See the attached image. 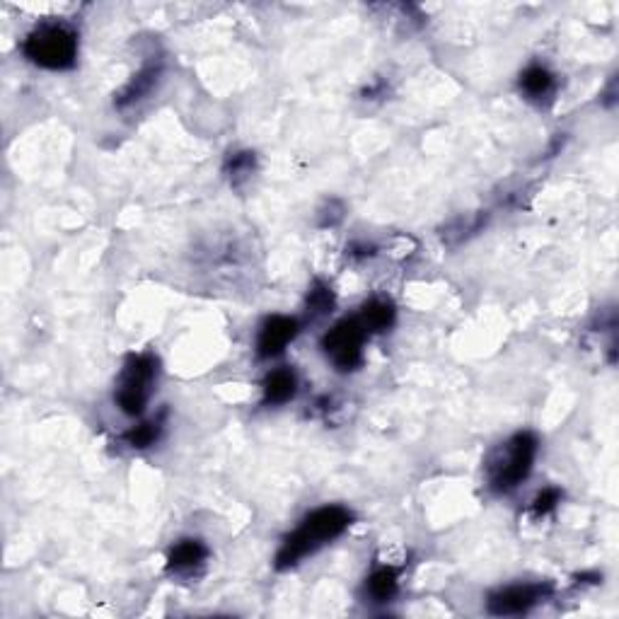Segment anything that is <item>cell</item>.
<instances>
[{
    "mask_svg": "<svg viewBox=\"0 0 619 619\" xmlns=\"http://www.w3.org/2000/svg\"><path fill=\"white\" fill-rule=\"evenodd\" d=\"M354 525V513L339 503L315 508L298 523V528L283 537L279 552L274 557L276 571H288L300 561L320 552L322 547L332 545L346 530Z\"/></svg>",
    "mask_w": 619,
    "mask_h": 619,
    "instance_id": "cell-1",
    "label": "cell"
},
{
    "mask_svg": "<svg viewBox=\"0 0 619 619\" xmlns=\"http://www.w3.org/2000/svg\"><path fill=\"white\" fill-rule=\"evenodd\" d=\"M537 453H540V438L532 431H518L496 445L484 460V477L491 494L506 496L516 491L532 474Z\"/></svg>",
    "mask_w": 619,
    "mask_h": 619,
    "instance_id": "cell-2",
    "label": "cell"
},
{
    "mask_svg": "<svg viewBox=\"0 0 619 619\" xmlns=\"http://www.w3.org/2000/svg\"><path fill=\"white\" fill-rule=\"evenodd\" d=\"M80 39L75 27L68 22L51 20L39 22L27 37L22 39V56L32 66L44 68V71H71L78 63Z\"/></svg>",
    "mask_w": 619,
    "mask_h": 619,
    "instance_id": "cell-3",
    "label": "cell"
},
{
    "mask_svg": "<svg viewBox=\"0 0 619 619\" xmlns=\"http://www.w3.org/2000/svg\"><path fill=\"white\" fill-rule=\"evenodd\" d=\"M160 378L158 356L150 354H131L121 366L117 387H114V404L121 414L131 419H141L146 414L150 397Z\"/></svg>",
    "mask_w": 619,
    "mask_h": 619,
    "instance_id": "cell-4",
    "label": "cell"
},
{
    "mask_svg": "<svg viewBox=\"0 0 619 619\" xmlns=\"http://www.w3.org/2000/svg\"><path fill=\"white\" fill-rule=\"evenodd\" d=\"M368 332L363 329L358 317H344L332 325L320 341L322 354L332 363L337 373H354L363 366V346H366Z\"/></svg>",
    "mask_w": 619,
    "mask_h": 619,
    "instance_id": "cell-5",
    "label": "cell"
},
{
    "mask_svg": "<svg viewBox=\"0 0 619 619\" xmlns=\"http://www.w3.org/2000/svg\"><path fill=\"white\" fill-rule=\"evenodd\" d=\"M552 593L554 586L549 581L511 583V586L496 588L494 593H489L487 612L494 617L528 615L537 605L545 603Z\"/></svg>",
    "mask_w": 619,
    "mask_h": 619,
    "instance_id": "cell-6",
    "label": "cell"
},
{
    "mask_svg": "<svg viewBox=\"0 0 619 619\" xmlns=\"http://www.w3.org/2000/svg\"><path fill=\"white\" fill-rule=\"evenodd\" d=\"M300 334V320L291 315H269L257 329L254 339V354L262 361L279 358Z\"/></svg>",
    "mask_w": 619,
    "mask_h": 619,
    "instance_id": "cell-7",
    "label": "cell"
},
{
    "mask_svg": "<svg viewBox=\"0 0 619 619\" xmlns=\"http://www.w3.org/2000/svg\"><path fill=\"white\" fill-rule=\"evenodd\" d=\"M163 75H165L163 59H155L153 56L148 63H143V66L131 75L129 83L119 90V95L114 97V104H117L119 112H126V109H133L141 102H146L148 97L158 90V85L163 83Z\"/></svg>",
    "mask_w": 619,
    "mask_h": 619,
    "instance_id": "cell-8",
    "label": "cell"
},
{
    "mask_svg": "<svg viewBox=\"0 0 619 619\" xmlns=\"http://www.w3.org/2000/svg\"><path fill=\"white\" fill-rule=\"evenodd\" d=\"M208 557H211V549H208L204 540H199V537H182L167 552L165 571L177 578L196 576L206 566Z\"/></svg>",
    "mask_w": 619,
    "mask_h": 619,
    "instance_id": "cell-9",
    "label": "cell"
},
{
    "mask_svg": "<svg viewBox=\"0 0 619 619\" xmlns=\"http://www.w3.org/2000/svg\"><path fill=\"white\" fill-rule=\"evenodd\" d=\"M557 73L545 63H530L518 75V90L532 104H547L557 95Z\"/></svg>",
    "mask_w": 619,
    "mask_h": 619,
    "instance_id": "cell-10",
    "label": "cell"
},
{
    "mask_svg": "<svg viewBox=\"0 0 619 619\" xmlns=\"http://www.w3.org/2000/svg\"><path fill=\"white\" fill-rule=\"evenodd\" d=\"M298 373L293 368L283 366L274 368L264 375L262 380V404L264 407H283V404L293 402L298 395Z\"/></svg>",
    "mask_w": 619,
    "mask_h": 619,
    "instance_id": "cell-11",
    "label": "cell"
},
{
    "mask_svg": "<svg viewBox=\"0 0 619 619\" xmlns=\"http://www.w3.org/2000/svg\"><path fill=\"white\" fill-rule=\"evenodd\" d=\"M399 583H402V569L392 564H378L363 583V593L373 605H387L397 598Z\"/></svg>",
    "mask_w": 619,
    "mask_h": 619,
    "instance_id": "cell-12",
    "label": "cell"
},
{
    "mask_svg": "<svg viewBox=\"0 0 619 619\" xmlns=\"http://www.w3.org/2000/svg\"><path fill=\"white\" fill-rule=\"evenodd\" d=\"M356 317L368 332V337L370 334H385L395 327L397 308L390 298H370L361 305V312Z\"/></svg>",
    "mask_w": 619,
    "mask_h": 619,
    "instance_id": "cell-13",
    "label": "cell"
},
{
    "mask_svg": "<svg viewBox=\"0 0 619 619\" xmlns=\"http://www.w3.org/2000/svg\"><path fill=\"white\" fill-rule=\"evenodd\" d=\"M165 419H167V412H160L158 416H153V419L138 421L136 426H131L129 431H124V436L121 438H124V443L133 450L153 448V445L163 438Z\"/></svg>",
    "mask_w": 619,
    "mask_h": 619,
    "instance_id": "cell-14",
    "label": "cell"
},
{
    "mask_svg": "<svg viewBox=\"0 0 619 619\" xmlns=\"http://www.w3.org/2000/svg\"><path fill=\"white\" fill-rule=\"evenodd\" d=\"M334 305H337V295H334L332 286L322 279L312 281L310 291L305 295V315H308L312 322L322 320V317L332 315Z\"/></svg>",
    "mask_w": 619,
    "mask_h": 619,
    "instance_id": "cell-15",
    "label": "cell"
},
{
    "mask_svg": "<svg viewBox=\"0 0 619 619\" xmlns=\"http://www.w3.org/2000/svg\"><path fill=\"white\" fill-rule=\"evenodd\" d=\"M223 172L228 177V182L233 187H242L245 182H250L254 172H257V155L252 150H235L225 158Z\"/></svg>",
    "mask_w": 619,
    "mask_h": 619,
    "instance_id": "cell-16",
    "label": "cell"
},
{
    "mask_svg": "<svg viewBox=\"0 0 619 619\" xmlns=\"http://www.w3.org/2000/svg\"><path fill=\"white\" fill-rule=\"evenodd\" d=\"M487 221H489L487 213H472V216L455 218V221L443 230V242H448V245H460V242L470 240V237L482 233V228L487 225Z\"/></svg>",
    "mask_w": 619,
    "mask_h": 619,
    "instance_id": "cell-17",
    "label": "cell"
},
{
    "mask_svg": "<svg viewBox=\"0 0 619 619\" xmlns=\"http://www.w3.org/2000/svg\"><path fill=\"white\" fill-rule=\"evenodd\" d=\"M561 499H564V491L557 489V487H547V489L537 491L535 499L530 501V516L537 518V520L552 516V513L559 508Z\"/></svg>",
    "mask_w": 619,
    "mask_h": 619,
    "instance_id": "cell-18",
    "label": "cell"
},
{
    "mask_svg": "<svg viewBox=\"0 0 619 619\" xmlns=\"http://www.w3.org/2000/svg\"><path fill=\"white\" fill-rule=\"evenodd\" d=\"M344 213H346L344 201L327 199L320 211H317V225H320V228H337V225L344 221Z\"/></svg>",
    "mask_w": 619,
    "mask_h": 619,
    "instance_id": "cell-19",
    "label": "cell"
},
{
    "mask_svg": "<svg viewBox=\"0 0 619 619\" xmlns=\"http://www.w3.org/2000/svg\"><path fill=\"white\" fill-rule=\"evenodd\" d=\"M387 90H390V85H387V80L375 78V80H370L366 88L361 90V100H368V102L383 100V97H387Z\"/></svg>",
    "mask_w": 619,
    "mask_h": 619,
    "instance_id": "cell-20",
    "label": "cell"
},
{
    "mask_svg": "<svg viewBox=\"0 0 619 619\" xmlns=\"http://www.w3.org/2000/svg\"><path fill=\"white\" fill-rule=\"evenodd\" d=\"M351 259H358V262H363V259H373L375 254H378V247L373 245V242H354V245L346 250Z\"/></svg>",
    "mask_w": 619,
    "mask_h": 619,
    "instance_id": "cell-21",
    "label": "cell"
}]
</instances>
